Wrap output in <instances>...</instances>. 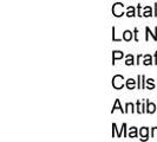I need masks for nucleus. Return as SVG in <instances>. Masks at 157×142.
I'll use <instances>...</instances> for the list:
<instances>
[{
	"label": "nucleus",
	"mask_w": 157,
	"mask_h": 142,
	"mask_svg": "<svg viewBox=\"0 0 157 142\" xmlns=\"http://www.w3.org/2000/svg\"><path fill=\"white\" fill-rule=\"evenodd\" d=\"M131 57H132L131 55H129V56H128V59H126V62H125V64H126V65H131V64L134 63V58L131 59Z\"/></svg>",
	"instance_id": "obj_11"
},
{
	"label": "nucleus",
	"mask_w": 157,
	"mask_h": 142,
	"mask_svg": "<svg viewBox=\"0 0 157 142\" xmlns=\"http://www.w3.org/2000/svg\"><path fill=\"white\" fill-rule=\"evenodd\" d=\"M144 64H145V65H149V64H151V60H150V56H147V59H145Z\"/></svg>",
	"instance_id": "obj_12"
},
{
	"label": "nucleus",
	"mask_w": 157,
	"mask_h": 142,
	"mask_svg": "<svg viewBox=\"0 0 157 142\" xmlns=\"http://www.w3.org/2000/svg\"><path fill=\"white\" fill-rule=\"evenodd\" d=\"M122 57H123V53H122V52H119V51L113 52V63H115L116 59H119V58H122Z\"/></svg>",
	"instance_id": "obj_6"
},
{
	"label": "nucleus",
	"mask_w": 157,
	"mask_h": 142,
	"mask_svg": "<svg viewBox=\"0 0 157 142\" xmlns=\"http://www.w3.org/2000/svg\"><path fill=\"white\" fill-rule=\"evenodd\" d=\"M123 81H124L123 76L117 75V76H115L113 79H112V85H113L116 89H121V88H123Z\"/></svg>",
	"instance_id": "obj_1"
},
{
	"label": "nucleus",
	"mask_w": 157,
	"mask_h": 142,
	"mask_svg": "<svg viewBox=\"0 0 157 142\" xmlns=\"http://www.w3.org/2000/svg\"><path fill=\"white\" fill-rule=\"evenodd\" d=\"M128 17H134L135 15V11H134V7H129V12L126 13Z\"/></svg>",
	"instance_id": "obj_10"
},
{
	"label": "nucleus",
	"mask_w": 157,
	"mask_h": 142,
	"mask_svg": "<svg viewBox=\"0 0 157 142\" xmlns=\"http://www.w3.org/2000/svg\"><path fill=\"white\" fill-rule=\"evenodd\" d=\"M116 109H119V110L123 113V108H121L119 100H116V103H115V106H113V108H112V111H113V110H116Z\"/></svg>",
	"instance_id": "obj_7"
},
{
	"label": "nucleus",
	"mask_w": 157,
	"mask_h": 142,
	"mask_svg": "<svg viewBox=\"0 0 157 142\" xmlns=\"http://www.w3.org/2000/svg\"><path fill=\"white\" fill-rule=\"evenodd\" d=\"M153 136H154V138H157V128H154V130H153Z\"/></svg>",
	"instance_id": "obj_13"
},
{
	"label": "nucleus",
	"mask_w": 157,
	"mask_h": 142,
	"mask_svg": "<svg viewBox=\"0 0 157 142\" xmlns=\"http://www.w3.org/2000/svg\"><path fill=\"white\" fill-rule=\"evenodd\" d=\"M112 12H113V14L116 15V17H121V15H123V5L122 4H116L115 6H113V8H112Z\"/></svg>",
	"instance_id": "obj_2"
},
{
	"label": "nucleus",
	"mask_w": 157,
	"mask_h": 142,
	"mask_svg": "<svg viewBox=\"0 0 157 142\" xmlns=\"http://www.w3.org/2000/svg\"><path fill=\"white\" fill-rule=\"evenodd\" d=\"M123 38H124L125 40H130V39L132 38V33H131L130 31H125V32L123 33Z\"/></svg>",
	"instance_id": "obj_4"
},
{
	"label": "nucleus",
	"mask_w": 157,
	"mask_h": 142,
	"mask_svg": "<svg viewBox=\"0 0 157 142\" xmlns=\"http://www.w3.org/2000/svg\"><path fill=\"white\" fill-rule=\"evenodd\" d=\"M135 83H136V82H135L132 78H130V79L126 81V87H128L129 89H134V88H135Z\"/></svg>",
	"instance_id": "obj_3"
},
{
	"label": "nucleus",
	"mask_w": 157,
	"mask_h": 142,
	"mask_svg": "<svg viewBox=\"0 0 157 142\" xmlns=\"http://www.w3.org/2000/svg\"><path fill=\"white\" fill-rule=\"evenodd\" d=\"M155 110H156V107H155V104H154V103H149V102H148V113L153 114Z\"/></svg>",
	"instance_id": "obj_5"
},
{
	"label": "nucleus",
	"mask_w": 157,
	"mask_h": 142,
	"mask_svg": "<svg viewBox=\"0 0 157 142\" xmlns=\"http://www.w3.org/2000/svg\"><path fill=\"white\" fill-rule=\"evenodd\" d=\"M140 133H141V136H143V139L145 140L147 136H148V128H142Z\"/></svg>",
	"instance_id": "obj_9"
},
{
	"label": "nucleus",
	"mask_w": 157,
	"mask_h": 142,
	"mask_svg": "<svg viewBox=\"0 0 157 142\" xmlns=\"http://www.w3.org/2000/svg\"><path fill=\"white\" fill-rule=\"evenodd\" d=\"M137 136V130H136V128H131L130 129V133H129V138H136Z\"/></svg>",
	"instance_id": "obj_8"
}]
</instances>
